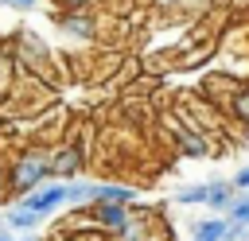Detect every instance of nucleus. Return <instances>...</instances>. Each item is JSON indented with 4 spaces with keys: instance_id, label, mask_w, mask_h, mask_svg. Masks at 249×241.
Segmentation results:
<instances>
[{
    "instance_id": "18",
    "label": "nucleus",
    "mask_w": 249,
    "mask_h": 241,
    "mask_svg": "<svg viewBox=\"0 0 249 241\" xmlns=\"http://www.w3.org/2000/svg\"><path fill=\"white\" fill-rule=\"evenodd\" d=\"M0 241H16V233H12V229H8L4 222H0Z\"/></svg>"
},
{
    "instance_id": "2",
    "label": "nucleus",
    "mask_w": 249,
    "mask_h": 241,
    "mask_svg": "<svg viewBox=\"0 0 249 241\" xmlns=\"http://www.w3.org/2000/svg\"><path fill=\"white\" fill-rule=\"evenodd\" d=\"M89 163V152H86V140L82 136H62L54 148H51V167H54V179H78Z\"/></svg>"
},
{
    "instance_id": "20",
    "label": "nucleus",
    "mask_w": 249,
    "mask_h": 241,
    "mask_svg": "<svg viewBox=\"0 0 249 241\" xmlns=\"http://www.w3.org/2000/svg\"><path fill=\"white\" fill-rule=\"evenodd\" d=\"M202 4H226V0H202Z\"/></svg>"
},
{
    "instance_id": "3",
    "label": "nucleus",
    "mask_w": 249,
    "mask_h": 241,
    "mask_svg": "<svg viewBox=\"0 0 249 241\" xmlns=\"http://www.w3.org/2000/svg\"><path fill=\"white\" fill-rule=\"evenodd\" d=\"M51 19H54L58 35H66V39H74V43H93V39L101 35L93 12H62V8H54Z\"/></svg>"
},
{
    "instance_id": "6",
    "label": "nucleus",
    "mask_w": 249,
    "mask_h": 241,
    "mask_svg": "<svg viewBox=\"0 0 249 241\" xmlns=\"http://www.w3.org/2000/svg\"><path fill=\"white\" fill-rule=\"evenodd\" d=\"M140 194H136V187L132 183H93V202H124V206H132Z\"/></svg>"
},
{
    "instance_id": "12",
    "label": "nucleus",
    "mask_w": 249,
    "mask_h": 241,
    "mask_svg": "<svg viewBox=\"0 0 249 241\" xmlns=\"http://www.w3.org/2000/svg\"><path fill=\"white\" fill-rule=\"evenodd\" d=\"M226 218L249 229V190H237V198H233V206L226 210Z\"/></svg>"
},
{
    "instance_id": "7",
    "label": "nucleus",
    "mask_w": 249,
    "mask_h": 241,
    "mask_svg": "<svg viewBox=\"0 0 249 241\" xmlns=\"http://www.w3.org/2000/svg\"><path fill=\"white\" fill-rule=\"evenodd\" d=\"M226 233H230V218H226V214L198 218V222L191 225V237H195V241H226Z\"/></svg>"
},
{
    "instance_id": "5",
    "label": "nucleus",
    "mask_w": 249,
    "mask_h": 241,
    "mask_svg": "<svg viewBox=\"0 0 249 241\" xmlns=\"http://www.w3.org/2000/svg\"><path fill=\"white\" fill-rule=\"evenodd\" d=\"M241 89V82L237 78H230V74H210L202 86H198V93L210 101V105H218L222 113H226V105H230V97Z\"/></svg>"
},
{
    "instance_id": "13",
    "label": "nucleus",
    "mask_w": 249,
    "mask_h": 241,
    "mask_svg": "<svg viewBox=\"0 0 249 241\" xmlns=\"http://www.w3.org/2000/svg\"><path fill=\"white\" fill-rule=\"evenodd\" d=\"M54 8H62V12H89L97 0H51Z\"/></svg>"
},
{
    "instance_id": "14",
    "label": "nucleus",
    "mask_w": 249,
    "mask_h": 241,
    "mask_svg": "<svg viewBox=\"0 0 249 241\" xmlns=\"http://www.w3.org/2000/svg\"><path fill=\"white\" fill-rule=\"evenodd\" d=\"M0 8H12V12H35L39 0H0Z\"/></svg>"
},
{
    "instance_id": "15",
    "label": "nucleus",
    "mask_w": 249,
    "mask_h": 241,
    "mask_svg": "<svg viewBox=\"0 0 249 241\" xmlns=\"http://www.w3.org/2000/svg\"><path fill=\"white\" fill-rule=\"evenodd\" d=\"M156 222H160V218H156ZM152 229H156V225H152ZM152 229L144 225V229H132V233H124V237H113V241H152Z\"/></svg>"
},
{
    "instance_id": "19",
    "label": "nucleus",
    "mask_w": 249,
    "mask_h": 241,
    "mask_svg": "<svg viewBox=\"0 0 249 241\" xmlns=\"http://www.w3.org/2000/svg\"><path fill=\"white\" fill-rule=\"evenodd\" d=\"M4 187H8V171L0 167V198H4Z\"/></svg>"
},
{
    "instance_id": "9",
    "label": "nucleus",
    "mask_w": 249,
    "mask_h": 241,
    "mask_svg": "<svg viewBox=\"0 0 249 241\" xmlns=\"http://www.w3.org/2000/svg\"><path fill=\"white\" fill-rule=\"evenodd\" d=\"M39 222H43V218H39V214H31V210H27V206H19V202L4 214V225H8L12 233H31V229H39Z\"/></svg>"
},
{
    "instance_id": "1",
    "label": "nucleus",
    "mask_w": 249,
    "mask_h": 241,
    "mask_svg": "<svg viewBox=\"0 0 249 241\" xmlns=\"http://www.w3.org/2000/svg\"><path fill=\"white\" fill-rule=\"evenodd\" d=\"M54 179V167H51V148L35 144V148H23L16 155V163L8 167V194H31L39 187H47Z\"/></svg>"
},
{
    "instance_id": "8",
    "label": "nucleus",
    "mask_w": 249,
    "mask_h": 241,
    "mask_svg": "<svg viewBox=\"0 0 249 241\" xmlns=\"http://www.w3.org/2000/svg\"><path fill=\"white\" fill-rule=\"evenodd\" d=\"M233 198H237L233 183H230V179H226V183H222V179H214V183H210V194H206V206H210L214 214H226V210L233 206Z\"/></svg>"
},
{
    "instance_id": "4",
    "label": "nucleus",
    "mask_w": 249,
    "mask_h": 241,
    "mask_svg": "<svg viewBox=\"0 0 249 241\" xmlns=\"http://www.w3.org/2000/svg\"><path fill=\"white\" fill-rule=\"evenodd\" d=\"M19 206H27V210H31V214H39V218H47V214L62 210V206H66V179L47 183V187H39V190L23 194V198H19Z\"/></svg>"
},
{
    "instance_id": "11",
    "label": "nucleus",
    "mask_w": 249,
    "mask_h": 241,
    "mask_svg": "<svg viewBox=\"0 0 249 241\" xmlns=\"http://www.w3.org/2000/svg\"><path fill=\"white\" fill-rule=\"evenodd\" d=\"M226 113L241 124V128H249V82H241V89L230 97V105H226Z\"/></svg>"
},
{
    "instance_id": "16",
    "label": "nucleus",
    "mask_w": 249,
    "mask_h": 241,
    "mask_svg": "<svg viewBox=\"0 0 249 241\" xmlns=\"http://www.w3.org/2000/svg\"><path fill=\"white\" fill-rule=\"evenodd\" d=\"M230 183H233V190H249V163H245V167H241V171H237Z\"/></svg>"
},
{
    "instance_id": "10",
    "label": "nucleus",
    "mask_w": 249,
    "mask_h": 241,
    "mask_svg": "<svg viewBox=\"0 0 249 241\" xmlns=\"http://www.w3.org/2000/svg\"><path fill=\"white\" fill-rule=\"evenodd\" d=\"M206 194H210V183H187V187H179L171 198H175L179 206H206Z\"/></svg>"
},
{
    "instance_id": "17",
    "label": "nucleus",
    "mask_w": 249,
    "mask_h": 241,
    "mask_svg": "<svg viewBox=\"0 0 249 241\" xmlns=\"http://www.w3.org/2000/svg\"><path fill=\"white\" fill-rule=\"evenodd\" d=\"M16 241H47V237H43V233H39V229H31V233H19V237H16Z\"/></svg>"
}]
</instances>
